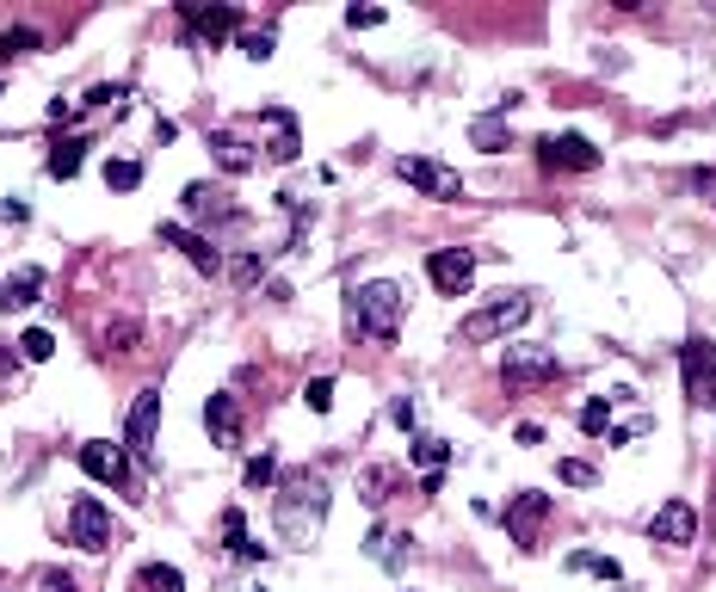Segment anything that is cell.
Returning <instances> with one entry per match:
<instances>
[{"mask_svg": "<svg viewBox=\"0 0 716 592\" xmlns=\"http://www.w3.org/2000/svg\"><path fill=\"white\" fill-rule=\"evenodd\" d=\"M179 204H186V216H198V222H241V210H235V198L223 192V185H186L179 192Z\"/></svg>", "mask_w": 716, "mask_h": 592, "instance_id": "e0dca14e", "label": "cell"}, {"mask_svg": "<svg viewBox=\"0 0 716 592\" xmlns=\"http://www.w3.org/2000/svg\"><path fill=\"white\" fill-rule=\"evenodd\" d=\"M142 185V161H105V192H136Z\"/></svg>", "mask_w": 716, "mask_h": 592, "instance_id": "4dcf8cb0", "label": "cell"}, {"mask_svg": "<svg viewBox=\"0 0 716 592\" xmlns=\"http://www.w3.org/2000/svg\"><path fill=\"white\" fill-rule=\"evenodd\" d=\"M31 50H44V31L38 25H7V31H0V68H13Z\"/></svg>", "mask_w": 716, "mask_h": 592, "instance_id": "cb8c5ba5", "label": "cell"}, {"mask_svg": "<svg viewBox=\"0 0 716 592\" xmlns=\"http://www.w3.org/2000/svg\"><path fill=\"white\" fill-rule=\"evenodd\" d=\"M389 420H396V426H402V432H414V401H408V395H402V401H396V407H389Z\"/></svg>", "mask_w": 716, "mask_h": 592, "instance_id": "b9f144b4", "label": "cell"}, {"mask_svg": "<svg viewBox=\"0 0 716 592\" xmlns=\"http://www.w3.org/2000/svg\"><path fill=\"white\" fill-rule=\"evenodd\" d=\"M136 340H142V327H136V321H118L112 333H105V346H112V352H130Z\"/></svg>", "mask_w": 716, "mask_h": 592, "instance_id": "74e56055", "label": "cell"}, {"mask_svg": "<svg viewBox=\"0 0 716 592\" xmlns=\"http://www.w3.org/2000/svg\"><path fill=\"white\" fill-rule=\"evenodd\" d=\"M500 377H507V389H537V383H556L562 364L544 346H513L507 358H500Z\"/></svg>", "mask_w": 716, "mask_h": 592, "instance_id": "8fae6325", "label": "cell"}, {"mask_svg": "<svg viewBox=\"0 0 716 592\" xmlns=\"http://www.w3.org/2000/svg\"><path fill=\"white\" fill-rule=\"evenodd\" d=\"M556 481H562V488H593L599 469H593V463H581V457H562V463H556Z\"/></svg>", "mask_w": 716, "mask_h": 592, "instance_id": "1f68e13d", "label": "cell"}, {"mask_svg": "<svg viewBox=\"0 0 716 592\" xmlns=\"http://www.w3.org/2000/svg\"><path fill=\"white\" fill-rule=\"evenodd\" d=\"M161 241H167V247H179V253H186L198 272H210V278L223 272V253H217V241H210V235H198V229H186V222H161Z\"/></svg>", "mask_w": 716, "mask_h": 592, "instance_id": "2e32d148", "label": "cell"}, {"mask_svg": "<svg viewBox=\"0 0 716 592\" xmlns=\"http://www.w3.org/2000/svg\"><path fill=\"white\" fill-rule=\"evenodd\" d=\"M470 142L482 148V155H500V148L513 142V124H507V111H482V118L470 124Z\"/></svg>", "mask_w": 716, "mask_h": 592, "instance_id": "44dd1931", "label": "cell"}, {"mask_svg": "<svg viewBox=\"0 0 716 592\" xmlns=\"http://www.w3.org/2000/svg\"><path fill=\"white\" fill-rule=\"evenodd\" d=\"M235 37H241V50L254 56V62H266V56H272V44H278V31H272V25H241Z\"/></svg>", "mask_w": 716, "mask_h": 592, "instance_id": "f546056e", "label": "cell"}, {"mask_svg": "<svg viewBox=\"0 0 716 592\" xmlns=\"http://www.w3.org/2000/svg\"><path fill=\"white\" fill-rule=\"evenodd\" d=\"M210 155H217L223 173H254V167H260V148L241 142L235 130H210Z\"/></svg>", "mask_w": 716, "mask_h": 592, "instance_id": "d6986e66", "label": "cell"}, {"mask_svg": "<svg viewBox=\"0 0 716 592\" xmlns=\"http://www.w3.org/2000/svg\"><path fill=\"white\" fill-rule=\"evenodd\" d=\"M303 401H309V414H328V407H334V377H315L303 389Z\"/></svg>", "mask_w": 716, "mask_h": 592, "instance_id": "d590c367", "label": "cell"}, {"mask_svg": "<svg viewBox=\"0 0 716 592\" xmlns=\"http://www.w3.org/2000/svg\"><path fill=\"white\" fill-rule=\"evenodd\" d=\"M223 543H229V555H241L247 543H254V537H247V518H241V506H229V512H223Z\"/></svg>", "mask_w": 716, "mask_h": 592, "instance_id": "836d02e7", "label": "cell"}, {"mask_svg": "<svg viewBox=\"0 0 716 592\" xmlns=\"http://www.w3.org/2000/svg\"><path fill=\"white\" fill-rule=\"evenodd\" d=\"M155 426H161V389H142L130 401V420H124V451L149 463L155 457Z\"/></svg>", "mask_w": 716, "mask_h": 592, "instance_id": "7c38bea8", "label": "cell"}, {"mask_svg": "<svg viewBox=\"0 0 716 592\" xmlns=\"http://www.w3.org/2000/svg\"><path fill=\"white\" fill-rule=\"evenodd\" d=\"M568 568H575V574H593V580H618V574H624L612 555H593V549H575V555H568Z\"/></svg>", "mask_w": 716, "mask_h": 592, "instance_id": "4316f807", "label": "cell"}, {"mask_svg": "<svg viewBox=\"0 0 716 592\" xmlns=\"http://www.w3.org/2000/svg\"><path fill=\"white\" fill-rule=\"evenodd\" d=\"M389 488H396V469H371V475H365V500H371V506H383Z\"/></svg>", "mask_w": 716, "mask_h": 592, "instance_id": "8d00e7d4", "label": "cell"}, {"mask_svg": "<svg viewBox=\"0 0 716 592\" xmlns=\"http://www.w3.org/2000/svg\"><path fill=\"white\" fill-rule=\"evenodd\" d=\"M426 278H433L439 296H463L476 284V253L470 247H433L426 253Z\"/></svg>", "mask_w": 716, "mask_h": 592, "instance_id": "30bf717a", "label": "cell"}, {"mask_svg": "<svg viewBox=\"0 0 716 592\" xmlns=\"http://www.w3.org/2000/svg\"><path fill=\"white\" fill-rule=\"evenodd\" d=\"M204 426H210V438H217V444H229V451H235V444H241V401L235 395H210L204 401Z\"/></svg>", "mask_w": 716, "mask_h": 592, "instance_id": "ac0fdd59", "label": "cell"}, {"mask_svg": "<svg viewBox=\"0 0 716 592\" xmlns=\"http://www.w3.org/2000/svg\"><path fill=\"white\" fill-rule=\"evenodd\" d=\"M537 167H544V173H593L599 167V148L581 130H562V136L537 142Z\"/></svg>", "mask_w": 716, "mask_h": 592, "instance_id": "8992f818", "label": "cell"}, {"mask_svg": "<svg viewBox=\"0 0 716 592\" xmlns=\"http://www.w3.org/2000/svg\"><path fill=\"white\" fill-rule=\"evenodd\" d=\"M550 506L556 500H544V494H537V488H519L513 500H507V537L531 555L537 543H544V525H550Z\"/></svg>", "mask_w": 716, "mask_h": 592, "instance_id": "52a82bcc", "label": "cell"}, {"mask_svg": "<svg viewBox=\"0 0 716 592\" xmlns=\"http://www.w3.org/2000/svg\"><path fill=\"white\" fill-rule=\"evenodd\" d=\"M346 25L365 31V25H383V7H346Z\"/></svg>", "mask_w": 716, "mask_h": 592, "instance_id": "60d3db41", "label": "cell"}, {"mask_svg": "<svg viewBox=\"0 0 716 592\" xmlns=\"http://www.w3.org/2000/svg\"><path fill=\"white\" fill-rule=\"evenodd\" d=\"M649 537H655L661 549H686V543L698 537V506H692V500H667V506L649 518Z\"/></svg>", "mask_w": 716, "mask_h": 592, "instance_id": "5bb4252c", "label": "cell"}, {"mask_svg": "<svg viewBox=\"0 0 716 592\" xmlns=\"http://www.w3.org/2000/svg\"><path fill=\"white\" fill-rule=\"evenodd\" d=\"M679 377H686V401L716 414V340H686V352H679Z\"/></svg>", "mask_w": 716, "mask_h": 592, "instance_id": "5b68a950", "label": "cell"}, {"mask_svg": "<svg viewBox=\"0 0 716 592\" xmlns=\"http://www.w3.org/2000/svg\"><path fill=\"white\" fill-rule=\"evenodd\" d=\"M575 426H581L587 438L612 432V401H605V395H587V401H581V414H575Z\"/></svg>", "mask_w": 716, "mask_h": 592, "instance_id": "d4e9b609", "label": "cell"}, {"mask_svg": "<svg viewBox=\"0 0 716 592\" xmlns=\"http://www.w3.org/2000/svg\"><path fill=\"white\" fill-rule=\"evenodd\" d=\"M229 278H235L241 290H247V284H260V278H266V259H260V253H241L235 266H229Z\"/></svg>", "mask_w": 716, "mask_h": 592, "instance_id": "e575fe53", "label": "cell"}, {"mask_svg": "<svg viewBox=\"0 0 716 592\" xmlns=\"http://www.w3.org/2000/svg\"><path fill=\"white\" fill-rule=\"evenodd\" d=\"M321 518H328V481H321V469H291V475H278V500H272L278 537L291 543V549H303V543H315Z\"/></svg>", "mask_w": 716, "mask_h": 592, "instance_id": "6da1fadb", "label": "cell"}, {"mask_svg": "<svg viewBox=\"0 0 716 592\" xmlns=\"http://www.w3.org/2000/svg\"><path fill=\"white\" fill-rule=\"evenodd\" d=\"M0 222H7V229H25V222H31V204H25V198H0Z\"/></svg>", "mask_w": 716, "mask_h": 592, "instance_id": "f35d334b", "label": "cell"}, {"mask_svg": "<svg viewBox=\"0 0 716 592\" xmlns=\"http://www.w3.org/2000/svg\"><path fill=\"white\" fill-rule=\"evenodd\" d=\"M38 592H81V586H75V574H62V568H44Z\"/></svg>", "mask_w": 716, "mask_h": 592, "instance_id": "ab89813d", "label": "cell"}, {"mask_svg": "<svg viewBox=\"0 0 716 592\" xmlns=\"http://www.w3.org/2000/svg\"><path fill=\"white\" fill-rule=\"evenodd\" d=\"M50 352H56V333H50V327H25V333H19V358L44 364Z\"/></svg>", "mask_w": 716, "mask_h": 592, "instance_id": "83f0119b", "label": "cell"}, {"mask_svg": "<svg viewBox=\"0 0 716 592\" xmlns=\"http://www.w3.org/2000/svg\"><path fill=\"white\" fill-rule=\"evenodd\" d=\"M38 290H44V272H38V266H19L7 284H0V309H7V315H13V309H31V303H38Z\"/></svg>", "mask_w": 716, "mask_h": 592, "instance_id": "ffe728a7", "label": "cell"}, {"mask_svg": "<svg viewBox=\"0 0 716 592\" xmlns=\"http://www.w3.org/2000/svg\"><path fill=\"white\" fill-rule=\"evenodd\" d=\"M254 124H260V130L272 136V142L260 148L266 161H278V167H291V161L303 155V124H297V111H291V105H260V111H254Z\"/></svg>", "mask_w": 716, "mask_h": 592, "instance_id": "277c9868", "label": "cell"}, {"mask_svg": "<svg viewBox=\"0 0 716 592\" xmlns=\"http://www.w3.org/2000/svg\"><path fill=\"white\" fill-rule=\"evenodd\" d=\"M75 463L99 481V488H124V481H130V457H124V444H112V438H87L75 451Z\"/></svg>", "mask_w": 716, "mask_h": 592, "instance_id": "4fadbf2b", "label": "cell"}, {"mask_svg": "<svg viewBox=\"0 0 716 592\" xmlns=\"http://www.w3.org/2000/svg\"><path fill=\"white\" fill-rule=\"evenodd\" d=\"M68 543L87 549V555H99L105 543H112V506L93 500V494H81L75 506H68Z\"/></svg>", "mask_w": 716, "mask_h": 592, "instance_id": "9c48e42d", "label": "cell"}, {"mask_svg": "<svg viewBox=\"0 0 716 592\" xmlns=\"http://www.w3.org/2000/svg\"><path fill=\"white\" fill-rule=\"evenodd\" d=\"M525 315H531V296L500 290V296H488L482 309H470V315L457 321V340H463V346H488V340H500V333L525 327Z\"/></svg>", "mask_w": 716, "mask_h": 592, "instance_id": "3957f363", "label": "cell"}, {"mask_svg": "<svg viewBox=\"0 0 716 592\" xmlns=\"http://www.w3.org/2000/svg\"><path fill=\"white\" fill-rule=\"evenodd\" d=\"M402 315H408V290L396 278H371V284H352L346 290V327L358 340H396L402 333Z\"/></svg>", "mask_w": 716, "mask_h": 592, "instance_id": "7a4b0ae2", "label": "cell"}, {"mask_svg": "<svg viewBox=\"0 0 716 592\" xmlns=\"http://www.w3.org/2000/svg\"><path fill=\"white\" fill-rule=\"evenodd\" d=\"M408 457H414L426 475H439V469L451 463V444H445V438H414V444H408Z\"/></svg>", "mask_w": 716, "mask_h": 592, "instance_id": "484cf974", "label": "cell"}, {"mask_svg": "<svg viewBox=\"0 0 716 592\" xmlns=\"http://www.w3.org/2000/svg\"><path fill=\"white\" fill-rule=\"evenodd\" d=\"M396 173L414 185V192H426V198H457V192H463V179H457L451 167H439V161H426V155H402Z\"/></svg>", "mask_w": 716, "mask_h": 592, "instance_id": "9a60e30c", "label": "cell"}, {"mask_svg": "<svg viewBox=\"0 0 716 592\" xmlns=\"http://www.w3.org/2000/svg\"><path fill=\"white\" fill-rule=\"evenodd\" d=\"M130 592H186V574H179L173 562H142L136 580H130Z\"/></svg>", "mask_w": 716, "mask_h": 592, "instance_id": "7402d4cb", "label": "cell"}, {"mask_svg": "<svg viewBox=\"0 0 716 592\" xmlns=\"http://www.w3.org/2000/svg\"><path fill=\"white\" fill-rule=\"evenodd\" d=\"M241 481H247V488H272V481H278V457H272V451H260V457H247Z\"/></svg>", "mask_w": 716, "mask_h": 592, "instance_id": "d6a6232c", "label": "cell"}, {"mask_svg": "<svg viewBox=\"0 0 716 592\" xmlns=\"http://www.w3.org/2000/svg\"><path fill=\"white\" fill-rule=\"evenodd\" d=\"M81 161H87V136H62V142L50 148L44 173H50V179H75V173H81Z\"/></svg>", "mask_w": 716, "mask_h": 592, "instance_id": "603a6c76", "label": "cell"}, {"mask_svg": "<svg viewBox=\"0 0 716 592\" xmlns=\"http://www.w3.org/2000/svg\"><path fill=\"white\" fill-rule=\"evenodd\" d=\"M179 25H186V44H223V37L241 31V13L235 7H198V0H179Z\"/></svg>", "mask_w": 716, "mask_h": 592, "instance_id": "ba28073f", "label": "cell"}, {"mask_svg": "<svg viewBox=\"0 0 716 592\" xmlns=\"http://www.w3.org/2000/svg\"><path fill=\"white\" fill-rule=\"evenodd\" d=\"M124 99H130V87H124V81H112V87H93L81 111H112V118H124Z\"/></svg>", "mask_w": 716, "mask_h": 592, "instance_id": "f1b7e54d", "label": "cell"}]
</instances>
